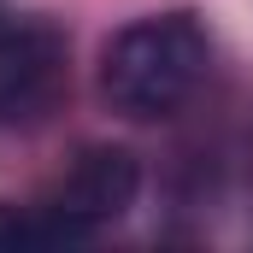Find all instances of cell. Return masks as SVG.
Listing matches in <instances>:
<instances>
[{
  "mask_svg": "<svg viewBox=\"0 0 253 253\" xmlns=\"http://www.w3.org/2000/svg\"><path fill=\"white\" fill-rule=\"evenodd\" d=\"M206 59H212V42L189 12L141 18V24L112 36V47L100 59V94L112 100V112H124L135 124L171 118L200 88Z\"/></svg>",
  "mask_w": 253,
  "mask_h": 253,
  "instance_id": "cell-1",
  "label": "cell"
},
{
  "mask_svg": "<svg viewBox=\"0 0 253 253\" xmlns=\"http://www.w3.org/2000/svg\"><path fill=\"white\" fill-rule=\"evenodd\" d=\"M135 189H141V171L124 147H88V153H77V165L53 183V194L36 212H42L53 248L59 242H88L94 230L118 224L135 206Z\"/></svg>",
  "mask_w": 253,
  "mask_h": 253,
  "instance_id": "cell-2",
  "label": "cell"
},
{
  "mask_svg": "<svg viewBox=\"0 0 253 253\" xmlns=\"http://www.w3.org/2000/svg\"><path fill=\"white\" fill-rule=\"evenodd\" d=\"M65 88V36L36 18H0V129L36 124Z\"/></svg>",
  "mask_w": 253,
  "mask_h": 253,
  "instance_id": "cell-3",
  "label": "cell"
},
{
  "mask_svg": "<svg viewBox=\"0 0 253 253\" xmlns=\"http://www.w3.org/2000/svg\"><path fill=\"white\" fill-rule=\"evenodd\" d=\"M0 248H53V236H47L42 212H12V206H0Z\"/></svg>",
  "mask_w": 253,
  "mask_h": 253,
  "instance_id": "cell-4",
  "label": "cell"
}]
</instances>
